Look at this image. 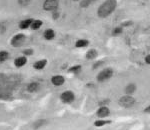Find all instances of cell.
Segmentation results:
<instances>
[{"mask_svg": "<svg viewBox=\"0 0 150 130\" xmlns=\"http://www.w3.org/2000/svg\"><path fill=\"white\" fill-rule=\"evenodd\" d=\"M26 39V36L22 34V33H18L15 36H13L11 39V44L14 47H20L23 44Z\"/></svg>", "mask_w": 150, "mask_h": 130, "instance_id": "5b68a950", "label": "cell"}, {"mask_svg": "<svg viewBox=\"0 0 150 130\" xmlns=\"http://www.w3.org/2000/svg\"><path fill=\"white\" fill-rule=\"evenodd\" d=\"M113 75V70L111 68H105L97 75V80L99 82H104V81L110 79Z\"/></svg>", "mask_w": 150, "mask_h": 130, "instance_id": "7a4b0ae2", "label": "cell"}, {"mask_svg": "<svg viewBox=\"0 0 150 130\" xmlns=\"http://www.w3.org/2000/svg\"><path fill=\"white\" fill-rule=\"evenodd\" d=\"M81 70V66L80 65H74V66L70 67L69 68V72H71V73H79Z\"/></svg>", "mask_w": 150, "mask_h": 130, "instance_id": "ffe728a7", "label": "cell"}, {"mask_svg": "<svg viewBox=\"0 0 150 130\" xmlns=\"http://www.w3.org/2000/svg\"><path fill=\"white\" fill-rule=\"evenodd\" d=\"M73 1H80V0H73Z\"/></svg>", "mask_w": 150, "mask_h": 130, "instance_id": "f546056e", "label": "cell"}, {"mask_svg": "<svg viewBox=\"0 0 150 130\" xmlns=\"http://www.w3.org/2000/svg\"><path fill=\"white\" fill-rule=\"evenodd\" d=\"M42 24L43 23H42V21H41V20H33L30 27L32 28L33 30H37V29H39L41 26H42Z\"/></svg>", "mask_w": 150, "mask_h": 130, "instance_id": "ac0fdd59", "label": "cell"}, {"mask_svg": "<svg viewBox=\"0 0 150 130\" xmlns=\"http://www.w3.org/2000/svg\"><path fill=\"white\" fill-rule=\"evenodd\" d=\"M145 62H146L147 64H150V55L145 57Z\"/></svg>", "mask_w": 150, "mask_h": 130, "instance_id": "4316f807", "label": "cell"}, {"mask_svg": "<svg viewBox=\"0 0 150 130\" xmlns=\"http://www.w3.org/2000/svg\"><path fill=\"white\" fill-rule=\"evenodd\" d=\"M40 88V84L38 82H36V81H33V82L29 83L28 86H27V90L29 92H36V91H38Z\"/></svg>", "mask_w": 150, "mask_h": 130, "instance_id": "8fae6325", "label": "cell"}, {"mask_svg": "<svg viewBox=\"0 0 150 130\" xmlns=\"http://www.w3.org/2000/svg\"><path fill=\"white\" fill-rule=\"evenodd\" d=\"M44 123H45V120H38V121H36V122H35L34 128H35V129L40 128V127L42 126V125L44 124Z\"/></svg>", "mask_w": 150, "mask_h": 130, "instance_id": "603a6c76", "label": "cell"}, {"mask_svg": "<svg viewBox=\"0 0 150 130\" xmlns=\"http://www.w3.org/2000/svg\"><path fill=\"white\" fill-rule=\"evenodd\" d=\"M109 109H108V107H106V106H101L99 109L97 110V116L98 117H100V118H104V117H106V116H108L109 115Z\"/></svg>", "mask_w": 150, "mask_h": 130, "instance_id": "9c48e42d", "label": "cell"}, {"mask_svg": "<svg viewBox=\"0 0 150 130\" xmlns=\"http://www.w3.org/2000/svg\"><path fill=\"white\" fill-rule=\"evenodd\" d=\"M100 64H102V62H97V63H95L94 64V66H93V68H97L98 66H100Z\"/></svg>", "mask_w": 150, "mask_h": 130, "instance_id": "83f0119b", "label": "cell"}, {"mask_svg": "<svg viewBox=\"0 0 150 130\" xmlns=\"http://www.w3.org/2000/svg\"><path fill=\"white\" fill-rule=\"evenodd\" d=\"M88 44H89L88 40H86V39H79V40H77L76 43H75V46H76L77 48H83V47H86Z\"/></svg>", "mask_w": 150, "mask_h": 130, "instance_id": "9a60e30c", "label": "cell"}, {"mask_svg": "<svg viewBox=\"0 0 150 130\" xmlns=\"http://www.w3.org/2000/svg\"><path fill=\"white\" fill-rule=\"evenodd\" d=\"M47 65V61L45 59H41L36 61L34 64H33V67L36 69V70H42L43 68H45V66Z\"/></svg>", "mask_w": 150, "mask_h": 130, "instance_id": "30bf717a", "label": "cell"}, {"mask_svg": "<svg viewBox=\"0 0 150 130\" xmlns=\"http://www.w3.org/2000/svg\"><path fill=\"white\" fill-rule=\"evenodd\" d=\"M97 55H98V52L96 51L95 49H90L86 53V58L89 59V60H91V59L96 58V57H97Z\"/></svg>", "mask_w": 150, "mask_h": 130, "instance_id": "2e32d148", "label": "cell"}, {"mask_svg": "<svg viewBox=\"0 0 150 130\" xmlns=\"http://www.w3.org/2000/svg\"><path fill=\"white\" fill-rule=\"evenodd\" d=\"M92 1H94V0H80V6L82 8H86L92 3Z\"/></svg>", "mask_w": 150, "mask_h": 130, "instance_id": "44dd1931", "label": "cell"}, {"mask_svg": "<svg viewBox=\"0 0 150 130\" xmlns=\"http://www.w3.org/2000/svg\"><path fill=\"white\" fill-rule=\"evenodd\" d=\"M116 6H117L116 0H106L105 2H103V3L99 6L98 11H97L98 16L100 18H106L115 10Z\"/></svg>", "mask_w": 150, "mask_h": 130, "instance_id": "6da1fadb", "label": "cell"}, {"mask_svg": "<svg viewBox=\"0 0 150 130\" xmlns=\"http://www.w3.org/2000/svg\"><path fill=\"white\" fill-rule=\"evenodd\" d=\"M144 112H145V113H150V105H149V106H147L146 108H145V109H144Z\"/></svg>", "mask_w": 150, "mask_h": 130, "instance_id": "f1b7e54d", "label": "cell"}, {"mask_svg": "<svg viewBox=\"0 0 150 130\" xmlns=\"http://www.w3.org/2000/svg\"><path fill=\"white\" fill-rule=\"evenodd\" d=\"M52 12H53V19H57L59 17V11H58V9H56V10H54Z\"/></svg>", "mask_w": 150, "mask_h": 130, "instance_id": "484cf974", "label": "cell"}, {"mask_svg": "<svg viewBox=\"0 0 150 130\" xmlns=\"http://www.w3.org/2000/svg\"><path fill=\"white\" fill-rule=\"evenodd\" d=\"M26 63H27V57L26 56H19L14 60V65L18 68L23 67Z\"/></svg>", "mask_w": 150, "mask_h": 130, "instance_id": "ba28073f", "label": "cell"}, {"mask_svg": "<svg viewBox=\"0 0 150 130\" xmlns=\"http://www.w3.org/2000/svg\"><path fill=\"white\" fill-rule=\"evenodd\" d=\"M43 36H44V38L46 40H52L53 38L55 37V32H54V30H52V29H47L44 31Z\"/></svg>", "mask_w": 150, "mask_h": 130, "instance_id": "4fadbf2b", "label": "cell"}, {"mask_svg": "<svg viewBox=\"0 0 150 130\" xmlns=\"http://www.w3.org/2000/svg\"><path fill=\"white\" fill-rule=\"evenodd\" d=\"M108 123H110L109 120H102V119H100V120H96V121L94 122V125H95L96 127H101V126H104V125H106V124H108Z\"/></svg>", "mask_w": 150, "mask_h": 130, "instance_id": "d6986e66", "label": "cell"}, {"mask_svg": "<svg viewBox=\"0 0 150 130\" xmlns=\"http://www.w3.org/2000/svg\"><path fill=\"white\" fill-rule=\"evenodd\" d=\"M122 31H123V29H122V26H118V27H116V28H114V29H113L112 33H113V35H115V36H116V35L121 34Z\"/></svg>", "mask_w": 150, "mask_h": 130, "instance_id": "7402d4cb", "label": "cell"}, {"mask_svg": "<svg viewBox=\"0 0 150 130\" xmlns=\"http://www.w3.org/2000/svg\"><path fill=\"white\" fill-rule=\"evenodd\" d=\"M9 58V53L5 50H1L0 51V63H3L5 62L7 59Z\"/></svg>", "mask_w": 150, "mask_h": 130, "instance_id": "e0dca14e", "label": "cell"}, {"mask_svg": "<svg viewBox=\"0 0 150 130\" xmlns=\"http://www.w3.org/2000/svg\"><path fill=\"white\" fill-rule=\"evenodd\" d=\"M59 0H45L43 3V8L45 11H54L58 9Z\"/></svg>", "mask_w": 150, "mask_h": 130, "instance_id": "3957f363", "label": "cell"}, {"mask_svg": "<svg viewBox=\"0 0 150 130\" xmlns=\"http://www.w3.org/2000/svg\"><path fill=\"white\" fill-rule=\"evenodd\" d=\"M32 21H33V19H31V18L24 19V20L21 21L20 24H19V27H20L21 29H27V28H29L31 26Z\"/></svg>", "mask_w": 150, "mask_h": 130, "instance_id": "7c38bea8", "label": "cell"}, {"mask_svg": "<svg viewBox=\"0 0 150 130\" xmlns=\"http://www.w3.org/2000/svg\"><path fill=\"white\" fill-rule=\"evenodd\" d=\"M31 2V0H18V3L21 6H27L29 3Z\"/></svg>", "mask_w": 150, "mask_h": 130, "instance_id": "cb8c5ba5", "label": "cell"}, {"mask_svg": "<svg viewBox=\"0 0 150 130\" xmlns=\"http://www.w3.org/2000/svg\"><path fill=\"white\" fill-rule=\"evenodd\" d=\"M60 99L63 103H72L75 99V95L72 91H64L60 95Z\"/></svg>", "mask_w": 150, "mask_h": 130, "instance_id": "8992f818", "label": "cell"}, {"mask_svg": "<svg viewBox=\"0 0 150 130\" xmlns=\"http://www.w3.org/2000/svg\"><path fill=\"white\" fill-rule=\"evenodd\" d=\"M134 103H135V99L131 95L122 96L119 99V104H120V106H122V107H126V108L131 107L132 105H134Z\"/></svg>", "mask_w": 150, "mask_h": 130, "instance_id": "277c9868", "label": "cell"}, {"mask_svg": "<svg viewBox=\"0 0 150 130\" xmlns=\"http://www.w3.org/2000/svg\"><path fill=\"white\" fill-rule=\"evenodd\" d=\"M65 82V78L62 75H54L51 78V83L54 86H61Z\"/></svg>", "mask_w": 150, "mask_h": 130, "instance_id": "52a82bcc", "label": "cell"}, {"mask_svg": "<svg viewBox=\"0 0 150 130\" xmlns=\"http://www.w3.org/2000/svg\"><path fill=\"white\" fill-rule=\"evenodd\" d=\"M135 90H136V86H135V84H128V85L125 87V92H126L127 95H131L132 93L135 92Z\"/></svg>", "mask_w": 150, "mask_h": 130, "instance_id": "5bb4252c", "label": "cell"}, {"mask_svg": "<svg viewBox=\"0 0 150 130\" xmlns=\"http://www.w3.org/2000/svg\"><path fill=\"white\" fill-rule=\"evenodd\" d=\"M23 53H24V55H25L26 57H27V56H29V55H32L33 54V50L29 48V49H26L25 51L23 52Z\"/></svg>", "mask_w": 150, "mask_h": 130, "instance_id": "d4e9b609", "label": "cell"}]
</instances>
